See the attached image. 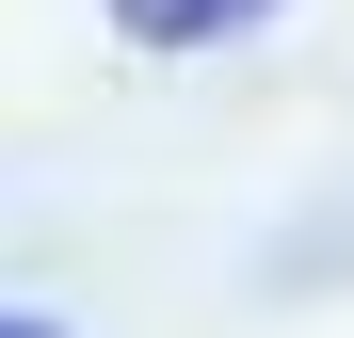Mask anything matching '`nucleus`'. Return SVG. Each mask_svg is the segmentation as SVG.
<instances>
[{"instance_id":"f257e3e1","label":"nucleus","mask_w":354,"mask_h":338,"mask_svg":"<svg viewBox=\"0 0 354 338\" xmlns=\"http://www.w3.org/2000/svg\"><path fill=\"white\" fill-rule=\"evenodd\" d=\"M129 48H161V65H194V48H242V32H274L290 0H97Z\"/></svg>"},{"instance_id":"f03ea898","label":"nucleus","mask_w":354,"mask_h":338,"mask_svg":"<svg viewBox=\"0 0 354 338\" xmlns=\"http://www.w3.org/2000/svg\"><path fill=\"white\" fill-rule=\"evenodd\" d=\"M0 338H65V322H48V306H0Z\"/></svg>"}]
</instances>
